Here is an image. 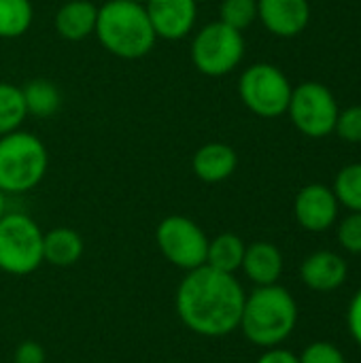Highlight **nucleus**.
<instances>
[{
    "label": "nucleus",
    "instance_id": "nucleus-1",
    "mask_svg": "<svg viewBox=\"0 0 361 363\" xmlns=\"http://www.w3.org/2000/svg\"><path fill=\"white\" fill-rule=\"evenodd\" d=\"M245 289L234 274L211 266L189 270L177 289V313L185 328L198 336L223 338L238 330Z\"/></svg>",
    "mask_w": 361,
    "mask_h": 363
},
{
    "label": "nucleus",
    "instance_id": "nucleus-2",
    "mask_svg": "<svg viewBox=\"0 0 361 363\" xmlns=\"http://www.w3.org/2000/svg\"><path fill=\"white\" fill-rule=\"evenodd\" d=\"M298 325V304L281 285L257 287L245 298L240 330L249 342L262 349L283 345Z\"/></svg>",
    "mask_w": 361,
    "mask_h": 363
},
{
    "label": "nucleus",
    "instance_id": "nucleus-3",
    "mask_svg": "<svg viewBox=\"0 0 361 363\" xmlns=\"http://www.w3.org/2000/svg\"><path fill=\"white\" fill-rule=\"evenodd\" d=\"M94 32L113 55L126 60L147 55L155 43V30L145 6L132 0H109L98 9Z\"/></svg>",
    "mask_w": 361,
    "mask_h": 363
},
{
    "label": "nucleus",
    "instance_id": "nucleus-4",
    "mask_svg": "<svg viewBox=\"0 0 361 363\" xmlns=\"http://www.w3.org/2000/svg\"><path fill=\"white\" fill-rule=\"evenodd\" d=\"M47 170L45 145L28 132L0 136V191L23 194L40 183Z\"/></svg>",
    "mask_w": 361,
    "mask_h": 363
},
{
    "label": "nucleus",
    "instance_id": "nucleus-5",
    "mask_svg": "<svg viewBox=\"0 0 361 363\" xmlns=\"http://www.w3.org/2000/svg\"><path fill=\"white\" fill-rule=\"evenodd\" d=\"M43 232L21 213L0 219V270L15 277L32 274L43 264Z\"/></svg>",
    "mask_w": 361,
    "mask_h": 363
},
{
    "label": "nucleus",
    "instance_id": "nucleus-6",
    "mask_svg": "<svg viewBox=\"0 0 361 363\" xmlns=\"http://www.w3.org/2000/svg\"><path fill=\"white\" fill-rule=\"evenodd\" d=\"M238 91L249 111L274 119L287 113L294 87L281 68L272 64H253L243 72Z\"/></svg>",
    "mask_w": 361,
    "mask_h": 363
},
{
    "label": "nucleus",
    "instance_id": "nucleus-7",
    "mask_svg": "<svg viewBox=\"0 0 361 363\" xmlns=\"http://www.w3.org/2000/svg\"><path fill=\"white\" fill-rule=\"evenodd\" d=\"M287 113L291 123L304 136L326 138L334 132L340 108L330 87L317 81H306L294 87Z\"/></svg>",
    "mask_w": 361,
    "mask_h": 363
},
{
    "label": "nucleus",
    "instance_id": "nucleus-8",
    "mask_svg": "<svg viewBox=\"0 0 361 363\" xmlns=\"http://www.w3.org/2000/svg\"><path fill=\"white\" fill-rule=\"evenodd\" d=\"M245 55V38L223 21L209 23L191 45V60L202 74L223 77L232 72Z\"/></svg>",
    "mask_w": 361,
    "mask_h": 363
},
{
    "label": "nucleus",
    "instance_id": "nucleus-9",
    "mask_svg": "<svg viewBox=\"0 0 361 363\" xmlns=\"http://www.w3.org/2000/svg\"><path fill=\"white\" fill-rule=\"evenodd\" d=\"M155 240L162 255L185 272L206 264L209 238L202 228L187 217H166L155 230Z\"/></svg>",
    "mask_w": 361,
    "mask_h": 363
},
{
    "label": "nucleus",
    "instance_id": "nucleus-10",
    "mask_svg": "<svg viewBox=\"0 0 361 363\" xmlns=\"http://www.w3.org/2000/svg\"><path fill=\"white\" fill-rule=\"evenodd\" d=\"M338 200L332 191V187L321 183H311L302 187L294 202V215L296 221L306 232H326L330 230L338 219Z\"/></svg>",
    "mask_w": 361,
    "mask_h": 363
},
{
    "label": "nucleus",
    "instance_id": "nucleus-11",
    "mask_svg": "<svg viewBox=\"0 0 361 363\" xmlns=\"http://www.w3.org/2000/svg\"><path fill=\"white\" fill-rule=\"evenodd\" d=\"M257 17L274 36L294 38L309 26L311 4L309 0H257Z\"/></svg>",
    "mask_w": 361,
    "mask_h": 363
},
{
    "label": "nucleus",
    "instance_id": "nucleus-12",
    "mask_svg": "<svg viewBox=\"0 0 361 363\" xmlns=\"http://www.w3.org/2000/svg\"><path fill=\"white\" fill-rule=\"evenodd\" d=\"M145 11L155 36L166 40L187 36L196 21V0H147Z\"/></svg>",
    "mask_w": 361,
    "mask_h": 363
},
{
    "label": "nucleus",
    "instance_id": "nucleus-13",
    "mask_svg": "<svg viewBox=\"0 0 361 363\" xmlns=\"http://www.w3.org/2000/svg\"><path fill=\"white\" fill-rule=\"evenodd\" d=\"M349 266L345 257H340L334 251H317L311 253L302 266H300V279L302 283L319 294L336 291L347 283Z\"/></svg>",
    "mask_w": 361,
    "mask_h": 363
},
{
    "label": "nucleus",
    "instance_id": "nucleus-14",
    "mask_svg": "<svg viewBox=\"0 0 361 363\" xmlns=\"http://www.w3.org/2000/svg\"><path fill=\"white\" fill-rule=\"evenodd\" d=\"M240 268L247 274V279L257 287L277 285V281L283 274V255L279 247H274L272 242L257 240L245 249Z\"/></svg>",
    "mask_w": 361,
    "mask_h": 363
},
{
    "label": "nucleus",
    "instance_id": "nucleus-15",
    "mask_svg": "<svg viewBox=\"0 0 361 363\" xmlns=\"http://www.w3.org/2000/svg\"><path fill=\"white\" fill-rule=\"evenodd\" d=\"M238 164L236 151L223 143H211L196 151L194 155V172L204 183H219L234 174Z\"/></svg>",
    "mask_w": 361,
    "mask_h": 363
},
{
    "label": "nucleus",
    "instance_id": "nucleus-16",
    "mask_svg": "<svg viewBox=\"0 0 361 363\" xmlns=\"http://www.w3.org/2000/svg\"><path fill=\"white\" fill-rule=\"evenodd\" d=\"M98 9L87 0H70L55 15V28L66 40H83L96 30Z\"/></svg>",
    "mask_w": 361,
    "mask_h": 363
},
{
    "label": "nucleus",
    "instance_id": "nucleus-17",
    "mask_svg": "<svg viewBox=\"0 0 361 363\" xmlns=\"http://www.w3.org/2000/svg\"><path fill=\"white\" fill-rule=\"evenodd\" d=\"M83 255V240L70 228H55L43 234V259L57 268L77 264Z\"/></svg>",
    "mask_w": 361,
    "mask_h": 363
},
{
    "label": "nucleus",
    "instance_id": "nucleus-18",
    "mask_svg": "<svg viewBox=\"0 0 361 363\" xmlns=\"http://www.w3.org/2000/svg\"><path fill=\"white\" fill-rule=\"evenodd\" d=\"M247 245L236 236V234H219L217 238L209 240V251H206V266L234 274L243 266Z\"/></svg>",
    "mask_w": 361,
    "mask_h": 363
},
{
    "label": "nucleus",
    "instance_id": "nucleus-19",
    "mask_svg": "<svg viewBox=\"0 0 361 363\" xmlns=\"http://www.w3.org/2000/svg\"><path fill=\"white\" fill-rule=\"evenodd\" d=\"M23 102L26 111L36 117H49L60 108V91L57 87L47 79H34L23 89Z\"/></svg>",
    "mask_w": 361,
    "mask_h": 363
},
{
    "label": "nucleus",
    "instance_id": "nucleus-20",
    "mask_svg": "<svg viewBox=\"0 0 361 363\" xmlns=\"http://www.w3.org/2000/svg\"><path fill=\"white\" fill-rule=\"evenodd\" d=\"M26 115L28 111L21 89L11 83H0V136L15 132Z\"/></svg>",
    "mask_w": 361,
    "mask_h": 363
},
{
    "label": "nucleus",
    "instance_id": "nucleus-21",
    "mask_svg": "<svg viewBox=\"0 0 361 363\" xmlns=\"http://www.w3.org/2000/svg\"><path fill=\"white\" fill-rule=\"evenodd\" d=\"M32 23L30 0H0V36H21Z\"/></svg>",
    "mask_w": 361,
    "mask_h": 363
},
{
    "label": "nucleus",
    "instance_id": "nucleus-22",
    "mask_svg": "<svg viewBox=\"0 0 361 363\" xmlns=\"http://www.w3.org/2000/svg\"><path fill=\"white\" fill-rule=\"evenodd\" d=\"M334 196L340 206L361 213V162L345 166L334 179Z\"/></svg>",
    "mask_w": 361,
    "mask_h": 363
},
{
    "label": "nucleus",
    "instance_id": "nucleus-23",
    "mask_svg": "<svg viewBox=\"0 0 361 363\" xmlns=\"http://www.w3.org/2000/svg\"><path fill=\"white\" fill-rule=\"evenodd\" d=\"M257 19V0H223L221 2V19L226 26L243 32Z\"/></svg>",
    "mask_w": 361,
    "mask_h": 363
},
{
    "label": "nucleus",
    "instance_id": "nucleus-24",
    "mask_svg": "<svg viewBox=\"0 0 361 363\" xmlns=\"http://www.w3.org/2000/svg\"><path fill=\"white\" fill-rule=\"evenodd\" d=\"M334 132L345 140V143H351V145H357L361 143V106H349L345 111L338 113V119H336V128Z\"/></svg>",
    "mask_w": 361,
    "mask_h": 363
},
{
    "label": "nucleus",
    "instance_id": "nucleus-25",
    "mask_svg": "<svg viewBox=\"0 0 361 363\" xmlns=\"http://www.w3.org/2000/svg\"><path fill=\"white\" fill-rule=\"evenodd\" d=\"M338 242L347 253L361 255V213H349L338 225Z\"/></svg>",
    "mask_w": 361,
    "mask_h": 363
},
{
    "label": "nucleus",
    "instance_id": "nucleus-26",
    "mask_svg": "<svg viewBox=\"0 0 361 363\" xmlns=\"http://www.w3.org/2000/svg\"><path fill=\"white\" fill-rule=\"evenodd\" d=\"M300 363H347L345 353L332 345V342H326V340H319V342H313L309 345L302 355L298 357Z\"/></svg>",
    "mask_w": 361,
    "mask_h": 363
},
{
    "label": "nucleus",
    "instance_id": "nucleus-27",
    "mask_svg": "<svg viewBox=\"0 0 361 363\" xmlns=\"http://www.w3.org/2000/svg\"><path fill=\"white\" fill-rule=\"evenodd\" d=\"M15 363H45V351L38 342H21L15 349Z\"/></svg>",
    "mask_w": 361,
    "mask_h": 363
},
{
    "label": "nucleus",
    "instance_id": "nucleus-28",
    "mask_svg": "<svg viewBox=\"0 0 361 363\" xmlns=\"http://www.w3.org/2000/svg\"><path fill=\"white\" fill-rule=\"evenodd\" d=\"M347 325H349V332H351L353 340L361 347V289L353 296V300H351V304H349Z\"/></svg>",
    "mask_w": 361,
    "mask_h": 363
},
{
    "label": "nucleus",
    "instance_id": "nucleus-29",
    "mask_svg": "<svg viewBox=\"0 0 361 363\" xmlns=\"http://www.w3.org/2000/svg\"><path fill=\"white\" fill-rule=\"evenodd\" d=\"M255 363H300L298 362V355H294L291 351L287 349H279V347H272L268 349L260 359Z\"/></svg>",
    "mask_w": 361,
    "mask_h": 363
},
{
    "label": "nucleus",
    "instance_id": "nucleus-30",
    "mask_svg": "<svg viewBox=\"0 0 361 363\" xmlns=\"http://www.w3.org/2000/svg\"><path fill=\"white\" fill-rule=\"evenodd\" d=\"M4 206H6V202H4V194L0 191V219L4 217Z\"/></svg>",
    "mask_w": 361,
    "mask_h": 363
},
{
    "label": "nucleus",
    "instance_id": "nucleus-31",
    "mask_svg": "<svg viewBox=\"0 0 361 363\" xmlns=\"http://www.w3.org/2000/svg\"><path fill=\"white\" fill-rule=\"evenodd\" d=\"M132 2H147V0H132Z\"/></svg>",
    "mask_w": 361,
    "mask_h": 363
}]
</instances>
